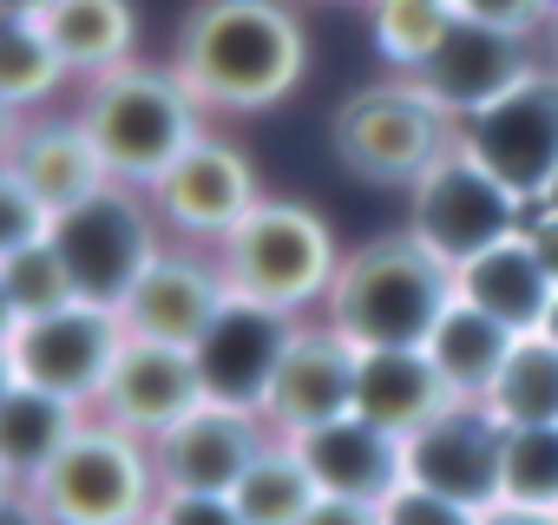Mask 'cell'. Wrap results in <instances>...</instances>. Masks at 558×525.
Returning a JSON list of instances; mask_svg holds the SVG:
<instances>
[{
    "instance_id": "obj_1",
    "label": "cell",
    "mask_w": 558,
    "mask_h": 525,
    "mask_svg": "<svg viewBox=\"0 0 558 525\" xmlns=\"http://www.w3.org/2000/svg\"><path fill=\"white\" fill-rule=\"evenodd\" d=\"M171 73L210 112H269L310 73V34L283 0H197Z\"/></svg>"
},
{
    "instance_id": "obj_2",
    "label": "cell",
    "mask_w": 558,
    "mask_h": 525,
    "mask_svg": "<svg viewBox=\"0 0 558 525\" xmlns=\"http://www.w3.org/2000/svg\"><path fill=\"white\" fill-rule=\"evenodd\" d=\"M447 303H453V270L401 230L342 256L323 296V322L355 349H427Z\"/></svg>"
},
{
    "instance_id": "obj_3",
    "label": "cell",
    "mask_w": 558,
    "mask_h": 525,
    "mask_svg": "<svg viewBox=\"0 0 558 525\" xmlns=\"http://www.w3.org/2000/svg\"><path fill=\"white\" fill-rule=\"evenodd\" d=\"M80 125L93 132L112 184L151 191L197 138H204V106L191 99V86L171 66H119L106 80H86V106Z\"/></svg>"
},
{
    "instance_id": "obj_4",
    "label": "cell",
    "mask_w": 558,
    "mask_h": 525,
    "mask_svg": "<svg viewBox=\"0 0 558 525\" xmlns=\"http://www.w3.org/2000/svg\"><path fill=\"white\" fill-rule=\"evenodd\" d=\"M217 270H223L230 296L263 303V309H283V316H303L310 303L329 296L336 270H342V249H336V230L310 204L263 197L217 243Z\"/></svg>"
},
{
    "instance_id": "obj_5",
    "label": "cell",
    "mask_w": 558,
    "mask_h": 525,
    "mask_svg": "<svg viewBox=\"0 0 558 525\" xmlns=\"http://www.w3.org/2000/svg\"><path fill=\"white\" fill-rule=\"evenodd\" d=\"M329 132H336V158L362 184H401V191H414L460 145V125L414 80H381V86L349 93Z\"/></svg>"
},
{
    "instance_id": "obj_6",
    "label": "cell",
    "mask_w": 558,
    "mask_h": 525,
    "mask_svg": "<svg viewBox=\"0 0 558 525\" xmlns=\"http://www.w3.org/2000/svg\"><path fill=\"white\" fill-rule=\"evenodd\" d=\"M27 492L53 525H132L158 505V466L138 434L93 414Z\"/></svg>"
},
{
    "instance_id": "obj_7",
    "label": "cell",
    "mask_w": 558,
    "mask_h": 525,
    "mask_svg": "<svg viewBox=\"0 0 558 525\" xmlns=\"http://www.w3.org/2000/svg\"><path fill=\"white\" fill-rule=\"evenodd\" d=\"M47 236L66 256V277H73L80 303H93V309H125L138 277L165 256V223H158L151 197L132 184H106L86 204L60 210Z\"/></svg>"
},
{
    "instance_id": "obj_8",
    "label": "cell",
    "mask_w": 558,
    "mask_h": 525,
    "mask_svg": "<svg viewBox=\"0 0 558 525\" xmlns=\"http://www.w3.org/2000/svg\"><path fill=\"white\" fill-rule=\"evenodd\" d=\"M519 230H525V204L486 164H473L460 145L408 191V236L421 249H434L447 270H460V262H473L480 249H493Z\"/></svg>"
},
{
    "instance_id": "obj_9",
    "label": "cell",
    "mask_w": 558,
    "mask_h": 525,
    "mask_svg": "<svg viewBox=\"0 0 558 525\" xmlns=\"http://www.w3.org/2000/svg\"><path fill=\"white\" fill-rule=\"evenodd\" d=\"M460 151L486 164L519 204H545L558 178V66H532L486 112L460 119Z\"/></svg>"
},
{
    "instance_id": "obj_10",
    "label": "cell",
    "mask_w": 558,
    "mask_h": 525,
    "mask_svg": "<svg viewBox=\"0 0 558 525\" xmlns=\"http://www.w3.org/2000/svg\"><path fill=\"white\" fill-rule=\"evenodd\" d=\"M119 349H125V322L119 309H93V303H66L53 316H27L14 335H8V362H14V381L21 388H40V394H60L73 407H99L112 368H119Z\"/></svg>"
},
{
    "instance_id": "obj_11",
    "label": "cell",
    "mask_w": 558,
    "mask_h": 525,
    "mask_svg": "<svg viewBox=\"0 0 558 525\" xmlns=\"http://www.w3.org/2000/svg\"><path fill=\"white\" fill-rule=\"evenodd\" d=\"M145 197H151V210H158V223H165L171 236L210 243V249L263 204L250 158H243L230 138H217V132H204V138H197Z\"/></svg>"
},
{
    "instance_id": "obj_12",
    "label": "cell",
    "mask_w": 558,
    "mask_h": 525,
    "mask_svg": "<svg viewBox=\"0 0 558 525\" xmlns=\"http://www.w3.org/2000/svg\"><path fill=\"white\" fill-rule=\"evenodd\" d=\"M303 316H283V309H263V303H243L230 296L217 309V322L197 335L191 362H197V381H204V401L210 407H243V414H263L269 401V381L290 355V335H296Z\"/></svg>"
},
{
    "instance_id": "obj_13",
    "label": "cell",
    "mask_w": 558,
    "mask_h": 525,
    "mask_svg": "<svg viewBox=\"0 0 558 525\" xmlns=\"http://www.w3.org/2000/svg\"><path fill=\"white\" fill-rule=\"evenodd\" d=\"M499 460H506V427L493 420L486 401H453L408 440V479L473 512L499 505Z\"/></svg>"
},
{
    "instance_id": "obj_14",
    "label": "cell",
    "mask_w": 558,
    "mask_h": 525,
    "mask_svg": "<svg viewBox=\"0 0 558 525\" xmlns=\"http://www.w3.org/2000/svg\"><path fill=\"white\" fill-rule=\"evenodd\" d=\"M269 420L243 414V407H197L184 414L171 434L151 440V466H158V492H236V479L256 466V453L269 447Z\"/></svg>"
},
{
    "instance_id": "obj_15",
    "label": "cell",
    "mask_w": 558,
    "mask_h": 525,
    "mask_svg": "<svg viewBox=\"0 0 558 525\" xmlns=\"http://www.w3.org/2000/svg\"><path fill=\"white\" fill-rule=\"evenodd\" d=\"M355 362H362V349L342 342L329 322H296L290 355H283V368L269 381V401H263L269 434L296 440V434H310L323 420L355 414Z\"/></svg>"
},
{
    "instance_id": "obj_16",
    "label": "cell",
    "mask_w": 558,
    "mask_h": 525,
    "mask_svg": "<svg viewBox=\"0 0 558 525\" xmlns=\"http://www.w3.org/2000/svg\"><path fill=\"white\" fill-rule=\"evenodd\" d=\"M532 66H538L532 40L493 34V27H473V21H453V34L434 47V60L414 66V73H401V80H414V86L460 125V119L486 112L499 93H512Z\"/></svg>"
},
{
    "instance_id": "obj_17",
    "label": "cell",
    "mask_w": 558,
    "mask_h": 525,
    "mask_svg": "<svg viewBox=\"0 0 558 525\" xmlns=\"http://www.w3.org/2000/svg\"><path fill=\"white\" fill-rule=\"evenodd\" d=\"M230 303V283L217 270V256H197V249H171L138 277V290L125 296L119 322L125 335L138 342H165V349H197V335L217 322V309Z\"/></svg>"
},
{
    "instance_id": "obj_18",
    "label": "cell",
    "mask_w": 558,
    "mask_h": 525,
    "mask_svg": "<svg viewBox=\"0 0 558 525\" xmlns=\"http://www.w3.org/2000/svg\"><path fill=\"white\" fill-rule=\"evenodd\" d=\"M197 407H204V381H197L191 349H165V342L125 335L119 368H112V381L99 394V420H112V427H125V434H138L151 447L158 434H171Z\"/></svg>"
},
{
    "instance_id": "obj_19",
    "label": "cell",
    "mask_w": 558,
    "mask_h": 525,
    "mask_svg": "<svg viewBox=\"0 0 558 525\" xmlns=\"http://www.w3.org/2000/svg\"><path fill=\"white\" fill-rule=\"evenodd\" d=\"M296 460L310 466L316 492L323 499H355V505H381L401 479H408V440L381 434L375 420L362 414H342V420H323L310 434L290 440Z\"/></svg>"
},
{
    "instance_id": "obj_20",
    "label": "cell",
    "mask_w": 558,
    "mask_h": 525,
    "mask_svg": "<svg viewBox=\"0 0 558 525\" xmlns=\"http://www.w3.org/2000/svg\"><path fill=\"white\" fill-rule=\"evenodd\" d=\"M453 296L486 309L493 322H506L512 335H538L545 329V309H551V277H545V262L532 249V236H506L493 249H480L473 262H460L453 270Z\"/></svg>"
},
{
    "instance_id": "obj_21",
    "label": "cell",
    "mask_w": 558,
    "mask_h": 525,
    "mask_svg": "<svg viewBox=\"0 0 558 525\" xmlns=\"http://www.w3.org/2000/svg\"><path fill=\"white\" fill-rule=\"evenodd\" d=\"M447 407H453V394L434 375L427 349H362V362H355V414L362 420H375L395 440H414Z\"/></svg>"
},
{
    "instance_id": "obj_22",
    "label": "cell",
    "mask_w": 558,
    "mask_h": 525,
    "mask_svg": "<svg viewBox=\"0 0 558 525\" xmlns=\"http://www.w3.org/2000/svg\"><path fill=\"white\" fill-rule=\"evenodd\" d=\"M8 164L21 171V184H27L53 217L73 210V204H86L93 191L112 184V171H106V158H99V145H93V132H86L80 119H40V125H21Z\"/></svg>"
},
{
    "instance_id": "obj_23",
    "label": "cell",
    "mask_w": 558,
    "mask_h": 525,
    "mask_svg": "<svg viewBox=\"0 0 558 525\" xmlns=\"http://www.w3.org/2000/svg\"><path fill=\"white\" fill-rule=\"evenodd\" d=\"M60 53V66L73 80H106L119 66H132L138 47V14L125 0H53L47 14H34Z\"/></svg>"
},
{
    "instance_id": "obj_24",
    "label": "cell",
    "mask_w": 558,
    "mask_h": 525,
    "mask_svg": "<svg viewBox=\"0 0 558 525\" xmlns=\"http://www.w3.org/2000/svg\"><path fill=\"white\" fill-rule=\"evenodd\" d=\"M512 342H519V335H512L506 322H493L486 309H473V303L453 296L447 316H440L434 335H427V362H434V375L447 381L453 401H486V388L499 381Z\"/></svg>"
},
{
    "instance_id": "obj_25",
    "label": "cell",
    "mask_w": 558,
    "mask_h": 525,
    "mask_svg": "<svg viewBox=\"0 0 558 525\" xmlns=\"http://www.w3.org/2000/svg\"><path fill=\"white\" fill-rule=\"evenodd\" d=\"M93 414L86 407H73V401H60V394H40V388H8V401H0V466H8L21 486H34L60 453H66V440L86 427Z\"/></svg>"
},
{
    "instance_id": "obj_26",
    "label": "cell",
    "mask_w": 558,
    "mask_h": 525,
    "mask_svg": "<svg viewBox=\"0 0 558 525\" xmlns=\"http://www.w3.org/2000/svg\"><path fill=\"white\" fill-rule=\"evenodd\" d=\"M486 407L499 427H551L558 420V342L551 335H519L499 381L486 388Z\"/></svg>"
},
{
    "instance_id": "obj_27",
    "label": "cell",
    "mask_w": 558,
    "mask_h": 525,
    "mask_svg": "<svg viewBox=\"0 0 558 525\" xmlns=\"http://www.w3.org/2000/svg\"><path fill=\"white\" fill-rule=\"evenodd\" d=\"M236 512L250 518V525H303V512L323 499L316 492V479H310V466L296 460V447L290 440H269L263 453H256V466L236 479Z\"/></svg>"
},
{
    "instance_id": "obj_28",
    "label": "cell",
    "mask_w": 558,
    "mask_h": 525,
    "mask_svg": "<svg viewBox=\"0 0 558 525\" xmlns=\"http://www.w3.org/2000/svg\"><path fill=\"white\" fill-rule=\"evenodd\" d=\"M60 80H73V73L60 66L47 27L34 14H8V8H0V99H8L14 112H27V106L53 99Z\"/></svg>"
},
{
    "instance_id": "obj_29",
    "label": "cell",
    "mask_w": 558,
    "mask_h": 525,
    "mask_svg": "<svg viewBox=\"0 0 558 525\" xmlns=\"http://www.w3.org/2000/svg\"><path fill=\"white\" fill-rule=\"evenodd\" d=\"M368 21H375V47L388 66L414 73L434 60V47L453 34V0H368Z\"/></svg>"
},
{
    "instance_id": "obj_30",
    "label": "cell",
    "mask_w": 558,
    "mask_h": 525,
    "mask_svg": "<svg viewBox=\"0 0 558 525\" xmlns=\"http://www.w3.org/2000/svg\"><path fill=\"white\" fill-rule=\"evenodd\" d=\"M499 499L506 505H551L558 512V420L551 427H506Z\"/></svg>"
},
{
    "instance_id": "obj_31",
    "label": "cell",
    "mask_w": 558,
    "mask_h": 525,
    "mask_svg": "<svg viewBox=\"0 0 558 525\" xmlns=\"http://www.w3.org/2000/svg\"><path fill=\"white\" fill-rule=\"evenodd\" d=\"M0 283H8V296H14V309H21V322H27V316H53V309L80 303V290H73V277H66V256L53 249V236H40V243L14 249L8 262H0Z\"/></svg>"
},
{
    "instance_id": "obj_32",
    "label": "cell",
    "mask_w": 558,
    "mask_h": 525,
    "mask_svg": "<svg viewBox=\"0 0 558 525\" xmlns=\"http://www.w3.org/2000/svg\"><path fill=\"white\" fill-rule=\"evenodd\" d=\"M53 230V210L21 184V171L0 158V262H8L14 249H27V243H40Z\"/></svg>"
},
{
    "instance_id": "obj_33",
    "label": "cell",
    "mask_w": 558,
    "mask_h": 525,
    "mask_svg": "<svg viewBox=\"0 0 558 525\" xmlns=\"http://www.w3.org/2000/svg\"><path fill=\"white\" fill-rule=\"evenodd\" d=\"M375 518H381V525H480L473 505L440 499V492H427V486H414V479H401V486L375 505Z\"/></svg>"
},
{
    "instance_id": "obj_34",
    "label": "cell",
    "mask_w": 558,
    "mask_h": 525,
    "mask_svg": "<svg viewBox=\"0 0 558 525\" xmlns=\"http://www.w3.org/2000/svg\"><path fill=\"white\" fill-rule=\"evenodd\" d=\"M453 14L473 21V27H493V34H519V40H532V34L551 27L545 0H453Z\"/></svg>"
},
{
    "instance_id": "obj_35",
    "label": "cell",
    "mask_w": 558,
    "mask_h": 525,
    "mask_svg": "<svg viewBox=\"0 0 558 525\" xmlns=\"http://www.w3.org/2000/svg\"><path fill=\"white\" fill-rule=\"evenodd\" d=\"M165 525H250L230 492H158Z\"/></svg>"
},
{
    "instance_id": "obj_36",
    "label": "cell",
    "mask_w": 558,
    "mask_h": 525,
    "mask_svg": "<svg viewBox=\"0 0 558 525\" xmlns=\"http://www.w3.org/2000/svg\"><path fill=\"white\" fill-rule=\"evenodd\" d=\"M525 236H532L545 277H551V290H558V210H551V204H525Z\"/></svg>"
},
{
    "instance_id": "obj_37",
    "label": "cell",
    "mask_w": 558,
    "mask_h": 525,
    "mask_svg": "<svg viewBox=\"0 0 558 525\" xmlns=\"http://www.w3.org/2000/svg\"><path fill=\"white\" fill-rule=\"evenodd\" d=\"M303 525H381L375 505H355V499H316L303 512Z\"/></svg>"
},
{
    "instance_id": "obj_38",
    "label": "cell",
    "mask_w": 558,
    "mask_h": 525,
    "mask_svg": "<svg viewBox=\"0 0 558 525\" xmlns=\"http://www.w3.org/2000/svg\"><path fill=\"white\" fill-rule=\"evenodd\" d=\"M480 525H558V512H551V505H506V499H499V505L480 512Z\"/></svg>"
},
{
    "instance_id": "obj_39",
    "label": "cell",
    "mask_w": 558,
    "mask_h": 525,
    "mask_svg": "<svg viewBox=\"0 0 558 525\" xmlns=\"http://www.w3.org/2000/svg\"><path fill=\"white\" fill-rule=\"evenodd\" d=\"M0 525H53V518L34 505V492H14L8 505H0Z\"/></svg>"
},
{
    "instance_id": "obj_40",
    "label": "cell",
    "mask_w": 558,
    "mask_h": 525,
    "mask_svg": "<svg viewBox=\"0 0 558 525\" xmlns=\"http://www.w3.org/2000/svg\"><path fill=\"white\" fill-rule=\"evenodd\" d=\"M14 138H21V112H14L8 99H0V158L14 151Z\"/></svg>"
},
{
    "instance_id": "obj_41",
    "label": "cell",
    "mask_w": 558,
    "mask_h": 525,
    "mask_svg": "<svg viewBox=\"0 0 558 525\" xmlns=\"http://www.w3.org/2000/svg\"><path fill=\"white\" fill-rule=\"evenodd\" d=\"M21 329V309H14V296H8V283H0V349H8V335Z\"/></svg>"
},
{
    "instance_id": "obj_42",
    "label": "cell",
    "mask_w": 558,
    "mask_h": 525,
    "mask_svg": "<svg viewBox=\"0 0 558 525\" xmlns=\"http://www.w3.org/2000/svg\"><path fill=\"white\" fill-rule=\"evenodd\" d=\"M0 8H8V14H47L53 0H0Z\"/></svg>"
},
{
    "instance_id": "obj_43",
    "label": "cell",
    "mask_w": 558,
    "mask_h": 525,
    "mask_svg": "<svg viewBox=\"0 0 558 525\" xmlns=\"http://www.w3.org/2000/svg\"><path fill=\"white\" fill-rule=\"evenodd\" d=\"M14 492H27V486H21V479H14V473H8V466H0V505H8V499H14Z\"/></svg>"
},
{
    "instance_id": "obj_44",
    "label": "cell",
    "mask_w": 558,
    "mask_h": 525,
    "mask_svg": "<svg viewBox=\"0 0 558 525\" xmlns=\"http://www.w3.org/2000/svg\"><path fill=\"white\" fill-rule=\"evenodd\" d=\"M8 388H14V362H8V349H0V401H8Z\"/></svg>"
},
{
    "instance_id": "obj_45",
    "label": "cell",
    "mask_w": 558,
    "mask_h": 525,
    "mask_svg": "<svg viewBox=\"0 0 558 525\" xmlns=\"http://www.w3.org/2000/svg\"><path fill=\"white\" fill-rule=\"evenodd\" d=\"M538 335H551V342H558V296H551V309H545V329H538Z\"/></svg>"
},
{
    "instance_id": "obj_46",
    "label": "cell",
    "mask_w": 558,
    "mask_h": 525,
    "mask_svg": "<svg viewBox=\"0 0 558 525\" xmlns=\"http://www.w3.org/2000/svg\"><path fill=\"white\" fill-rule=\"evenodd\" d=\"M545 40H551V66H558V14H551V27H545Z\"/></svg>"
},
{
    "instance_id": "obj_47",
    "label": "cell",
    "mask_w": 558,
    "mask_h": 525,
    "mask_svg": "<svg viewBox=\"0 0 558 525\" xmlns=\"http://www.w3.org/2000/svg\"><path fill=\"white\" fill-rule=\"evenodd\" d=\"M132 525H165V518H158V505H151V512H145V518H132Z\"/></svg>"
},
{
    "instance_id": "obj_48",
    "label": "cell",
    "mask_w": 558,
    "mask_h": 525,
    "mask_svg": "<svg viewBox=\"0 0 558 525\" xmlns=\"http://www.w3.org/2000/svg\"><path fill=\"white\" fill-rule=\"evenodd\" d=\"M545 204H551V210H558V178H551V191H545Z\"/></svg>"
},
{
    "instance_id": "obj_49",
    "label": "cell",
    "mask_w": 558,
    "mask_h": 525,
    "mask_svg": "<svg viewBox=\"0 0 558 525\" xmlns=\"http://www.w3.org/2000/svg\"><path fill=\"white\" fill-rule=\"evenodd\" d=\"M545 8H551V14H558V0H545Z\"/></svg>"
}]
</instances>
